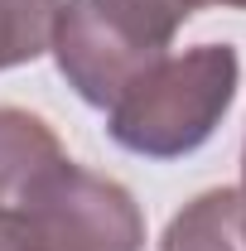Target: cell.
Here are the masks:
<instances>
[{
	"label": "cell",
	"instance_id": "obj_1",
	"mask_svg": "<svg viewBox=\"0 0 246 251\" xmlns=\"http://www.w3.org/2000/svg\"><path fill=\"white\" fill-rule=\"evenodd\" d=\"M237 77H242V63H237V49L227 44L164 53L106 106V130L130 155L184 159L213 140V130L222 126L237 97Z\"/></svg>",
	"mask_w": 246,
	"mask_h": 251
},
{
	"label": "cell",
	"instance_id": "obj_2",
	"mask_svg": "<svg viewBox=\"0 0 246 251\" xmlns=\"http://www.w3.org/2000/svg\"><path fill=\"white\" fill-rule=\"evenodd\" d=\"M188 15L193 0H58L49 49L68 87L106 111L150 63L169 53Z\"/></svg>",
	"mask_w": 246,
	"mask_h": 251
},
{
	"label": "cell",
	"instance_id": "obj_3",
	"mask_svg": "<svg viewBox=\"0 0 246 251\" xmlns=\"http://www.w3.org/2000/svg\"><path fill=\"white\" fill-rule=\"evenodd\" d=\"M20 251H145V218L116 179L63 155L5 213Z\"/></svg>",
	"mask_w": 246,
	"mask_h": 251
},
{
	"label": "cell",
	"instance_id": "obj_4",
	"mask_svg": "<svg viewBox=\"0 0 246 251\" xmlns=\"http://www.w3.org/2000/svg\"><path fill=\"white\" fill-rule=\"evenodd\" d=\"M53 159H63V145L49 126L20 106H0V218Z\"/></svg>",
	"mask_w": 246,
	"mask_h": 251
},
{
	"label": "cell",
	"instance_id": "obj_5",
	"mask_svg": "<svg viewBox=\"0 0 246 251\" xmlns=\"http://www.w3.org/2000/svg\"><path fill=\"white\" fill-rule=\"evenodd\" d=\"M159 251H246L242 188H208L174 213Z\"/></svg>",
	"mask_w": 246,
	"mask_h": 251
},
{
	"label": "cell",
	"instance_id": "obj_6",
	"mask_svg": "<svg viewBox=\"0 0 246 251\" xmlns=\"http://www.w3.org/2000/svg\"><path fill=\"white\" fill-rule=\"evenodd\" d=\"M53 20L58 0H0V73L39 58L53 39Z\"/></svg>",
	"mask_w": 246,
	"mask_h": 251
},
{
	"label": "cell",
	"instance_id": "obj_7",
	"mask_svg": "<svg viewBox=\"0 0 246 251\" xmlns=\"http://www.w3.org/2000/svg\"><path fill=\"white\" fill-rule=\"evenodd\" d=\"M0 251H20V242H15V227H10V218H0Z\"/></svg>",
	"mask_w": 246,
	"mask_h": 251
},
{
	"label": "cell",
	"instance_id": "obj_8",
	"mask_svg": "<svg viewBox=\"0 0 246 251\" xmlns=\"http://www.w3.org/2000/svg\"><path fill=\"white\" fill-rule=\"evenodd\" d=\"M203 5H232V10H246V0H193V10H203Z\"/></svg>",
	"mask_w": 246,
	"mask_h": 251
},
{
	"label": "cell",
	"instance_id": "obj_9",
	"mask_svg": "<svg viewBox=\"0 0 246 251\" xmlns=\"http://www.w3.org/2000/svg\"><path fill=\"white\" fill-rule=\"evenodd\" d=\"M242 203H246V150H242Z\"/></svg>",
	"mask_w": 246,
	"mask_h": 251
}]
</instances>
